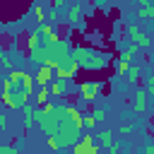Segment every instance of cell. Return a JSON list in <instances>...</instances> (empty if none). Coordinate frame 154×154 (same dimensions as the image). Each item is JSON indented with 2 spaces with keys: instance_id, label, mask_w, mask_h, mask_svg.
Returning a JSON list of instances; mask_svg holds the SVG:
<instances>
[{
  "instance_id": "9",
  "label": "cell",
  "mask_w": 154,
  "mask_h": 154,
  "mask_svg": "<svg viewBox=\"0 0 154 154\" xmlns=\"http://www.w3.org/2000/svg\"><path fill=\"white\" fill-rule=\"evenodd\" d=\"M70 89H72V82H70V79H60V77H55V79L51 82V87H48L51 96H58V99H65V96L70 94Z\"/></svg>"
},
{
  "instance_id": "21",
  "label": "cell",
  "mask_w": 154,
  "mask_h": 154,
  "mask_svg": "<svg viewBox=\"0 0 154 154\" xmlns=\"http://www.w3.org/2000/svg\"><path fill=\"white\" fill-rule=\"evenodd\" d=\"M31 12H34V17L38 19V24H43V22H46V10H43V7L38 5V2H36V5L31 7Z\"/></svg>"
},
{
  "instance_id": "27",
  "label": "cell",
  "mask_w": 154,
  "mask_h": 154,
  "mask_svg": "<svg viewBox=\"0 0 154 154\" xmlns=\"http://www.w3.org/2000/svg\"><path fill=\"white\" fill-rule=\"evenodd\" d=\"M5 128H7V113L0 111V130H5Z\"/></svg>"
},
{
  "instance_id": "8",
  "label": "cell",
  "mask_w": 154,
  "mask_h": 154,
  "mask_svg": "<svg viewBox=\"0 0 154 154\" xmlns=\"http://www.w3.org/2000/svg\"><path fill=\"white\" fill-rule=\"evenodd\" d=\"M99 152H101V147L91 135H82V140L72 147V154H99Z\"/></svg>"
},
{
  "instance_id": "16",
  "label": "cell",
  "mask_w": 154,
  "mask_h": 154,
  "mask_svg": "<svg viewBox=\"0 0 154 154\" xmlns=\"http://www.w3.org/2000/svg\"><path fill=\"white\" fill-rule=\"evenodd\" d=\"M140 79H142V65L132 63L130 70H128V75H125V82H128V84H137Z\"/></svg>"
},
{
  "instance_id": "14",
  "label": "cell",
  "mask_w": 154,
  "mask_h": 154,
  "mask_svg": "<svg viewBox=\"0 0 154 154\" xmlns=\"http://www.w3.org/2000/svg\"><path fill=\"white\" fill-rule=\"evenodd\" d=\"M113 135H116L113 130H101V132L96 135L99 147H101V149H113V147H118V142H116V137H113Z\"/></svg>"
},
{
  "instance_id": "19",
  "label": "cell",
  "mask_w": 154,
  "mask_h": 154,
  "mask_svg": "<svg viewBox=\"0 0 154 154\" xmlns=\"http://www.w3.org/2000/svg\"><path fill=\"white\" fill-rule=\"evenodd\" d=\"M48 99H51V91H48V87L38 89V94H36V106H46V103H48Z\"/></svg>"
},
{
  "instance_id": "11",
  "label": "cell",
  "mask_w": 154,
  "mask_h": 154,
  "mask_svg": "<svg viewBox=\"0 0 154 154\" xmlns=\"http://www.w3.org/2000/svg\"><path fill=\"white\" fill-rule=\"evenodd\" d=\"M55 79V72L51 70V67H38L36 70V75H34V82L38 84V89H43V87H51V82Z\"/></svg>"
},
{
  "instance_id": "24",
  "label": "cell",
  "mask_w": 154,
  "mask_h": 154,
  "mask_svg": "<svg viewBox=\"0 0 154 154\" xmlns=\"http://www.w3.org/2000/svg\"><path fill=\"white\" fill-rule=\"evenodd\" d=\"M94 125H96L94 116H91V113H84V128H94Z\"/></svg>"
},
{
  "instance_id": "12",
  "label": "cell",
  "mask_w": 154,
  "mask_h": 154,
  "mask_svg": "<svg viewBox=\"0 0 154 154\" xmlns=\"http://www.w3.org/2000/svg\"><path fill=\"white\" fill-rule=\"evenodd\" d=\"M34 123H36V103H29V106L22 108V128H24V132H29Z\"/></svg>"
},
{
  "instance_id": "26",
  "label": "cell",
  "mask_w": 154,
  "mask_h": 154,
  "mask_svg": "<svg viewBox=\"0 0 154 154\" xmlns=\"http://www.w3.org/2000/svg\"><path fill=\"white\" fill-rule=\"evenodd\" d=\"M144 89H147V94H149V96H154V75L147 79V87H144Z\"/></svg>"
},
{
  "instance_id": "4",
  "label": "cell",
  "mask_w": 154,
  "mask_h": 154,
  "mask_svg": "<svg viewBox=\"0 0 154 154\" xmlns=\"http://www.w3.org/2000/svg\"><path fill=\"white\" fill-rule=\"evenodd\" d=\"M84 130V125H77V123H70V120H65L63 125H60V130H58V135H55V142H58V147L60 149H65V147H75L79 140H77V135Z\"/></svg>"
},
{
  "instance_id": "10",
  "label": "cell",
  "mask_w": 154,
  "mask_h": 154,
  "mask_svg": "<svg viewBox=\"0 0 154 154\" xmlns=\"http://www.w3.org/2000/svg\"><path fill=\"white\" fill-rule=\"evenodd\" d=\"M128 36H130V43H132V46H137V48H149V36H147L140 26L132 24V26L128 29Z\"/></svg>"
},
{
  "instance_id": "20",
  "label": "cell",
  "mask_w": 154,
  "mask_h": 154,
  "mask_svg": "<svg viewBox=\"0 0 154 154\" xmlns=\"http://www.w3.org/2000/svg\"><path fill=\"white\" fill-rule=\"evenodd\" d=\"M91 116H94V120H96V123H103V120H106V116H108V111H106V108H101V106H99V108L94 106V108H91Z\"/></svg>"
},
{
  "instance_id": "7",
  "label": "cell",
  "mask_w": 154,
  "mask_h": 154,
  "mask_svg": "<svg viewBox=\"0 0 154 154\" xmlns=\"http://www.w3.org/2000/svg\"><path fill=\"white\" fill-rule=\"evenodd\" d=\"M0 101H2L10 111H22L24 106H29V103H31V99H29V96H22V94H10V91H2V94H0Z\"/></svg>"
},
{
  "instance_id": "5",
  "label": "cell",
  "mask_w": 154,
  "mask_h": 154,
  "mask_svg": "<svg viewBox=\"0 0 154 154\" xmlns=\"http://www.w3.org/2000/svg\"><path fill=\"white\" fill-rule=\"evenodd\" d=\"M77 91H79V99H82V101L91 103L96 96L103 94V82H99V79H82V82L77 84Z\"/></svg>"
},
{
  "instance_id": "17",
  "label": "cell",
  "mask_w": 154,
  "mask_h": 154,
  "mask_svg": "<svg viewBox=\"0 0 154 154\" xmlns=\"http://www.w3.org/2000/svg\"><path fill=\"white\" fill-rule=\"evenodd\" d=\"M137 55V46H132V43H128L123 51H120V58L118 60H128V63H132V58Z\"/></svg>"
},
{
  "instance_id": "30",
  "label": "cell",
  "mask_w": 154,
  "mask_h": 154,
  "mask_svg": "<svg viewBox=\"0 0 154 154\" xmlns=\"http://www.w3.org/2000/svg\"><path fill=\"white\" fill-rule=\"evenodd\" d=\"M108 154H120V147H113V149H108Z\"/></svg>"
},
{
  "instance_id": "23",
  "label": "cell",
  "mask_w": 154,
  "mask_h": 154,
  "mask_svg": "<svg viewBox=\"0 0 154 154\" xmlns=\"http://www.w3.org/2000/svg\"><path fill=\"white\" fill-rule=\"evenodd\" d=\"M130 65H132V63H128V60H118V75H123V77H125V75H128V70H130Z\"/></svg>"
},
{
  "instance_id": "13",
  "label": "cell",
  "mask_w": 154,
  "mask_h": 154,
  "mask_svg": "<svg viewBox=\"0 0 154 154\" xmlns=\"http://www.w3.org/2000/svg\"><path fill=\"white\" fill-rule=\"evenodd\" d=\"M137 19H144L147 24H154V5L149 0H140L137 2Z\"/></svg>"
},
{
  "instance_id": "15",
  "label": "cell",
  "mask_w": 154,
  "mask_h": 154,
  "mask_svg": "<svg viewBox=\"0 0 154 154\" xmlns=\"http://www.w3.org/2000/svg\"><path fill=\"white\" fill-rule=\"evenodd\" d=\"M67 19H70V24H82V19H84V7H82V5H70V7H67Z\"/></svg>"
},
{
  "instance_id": "2",
  "label": "cell",
  "mask_w": 154,
  "mask_h": 154,
  "mask_svg": "<svg viewBox=\"0 0 154 154\" xmlns=\"http://www.w3.org/2000/svg\"><path fill=\"white\" fill-rule=\"evenodd\" d=\"M72 58L77 63L79 70H87V72H99L103 67H108L111 63V55L103 53V51H96L91 46H75L72 48Z\"/></svg>"
},
{
  "instance_id": "28",
  "label": "cell",
  "mask_w": 154,
  "mask_h": 154,
  "mask_svg": "<svg viewBox=\"0 0 154 154\" xmlns=\"http://www.w3.org/2000/svg\"><path fill=\"white\" fill-rule=\"evenodd\" d=\"M46 144H48L51 149H60V147H58V142H55V137H48V140H46Z\"/></svg>"
},
{
  "instance_id": "22",
  "label": "cell",
  "mask_w": 154,
  "mask_h": 154,
  "mask_svg": "<svg viewBox=\"0 0 154 154\" xmlns=\"http://www.w3.org/2000/svg\"><path fill=\"white\" fill-rule=\"evenodd\" d=\"M135 130V123L132 120H125V123H120V128H118V135H130Z\"/></svg>"
},
{
  "instance_id": "31",
  "label": "cell",
  "mask_w": 154,
  "mask_h": 154,
  "mask_svg": "<svg viewBox=\"0 0 154 154\" xmlns=\"http://www.w3.org/2000/svg\"><path fill=\"white\" fill-rule=\"evenodd\" d=\"M140 154H144V152H142V149H140Z\"/></svg>"
},
{
  "instance_id": "29",
  "label": "cell",
  "mask_w": 154,
  "mask_h": 154,
  "mask_svg": "<svg viewBox=\"0 0 154 154\" xmlns=\"http://www.w3.org/2000/svg\"><path fill=\"white\" fill-rule=\"evenodd\" d=\"M142 152H144V154H154V142L144 144V147H142Z\"/></svg>"
},
{
  "instance_id": "1",
  "label": "cell",
  "mask_w": 154,
  "mask_h": 154,
  "mask_svg": "<svg viewBox=\"0 0 154 154\" xmlns=\"http://www.w3.org/2000/svg\"><path fill=\"white\" fill-rule=\"evenodd\" d=\"M72 43L70 38H63L58 43H43L41 48H36L34 53H29V60L36 65V67H51L53 72L58 67H63L65 63L72 60Z\"/></svg>"
},
{
  "instance_id": "25",
  "label": "cell",
  "mask_w": 154,
  "mask_h": 154,
  "mask_svg": "<svg viewBox=\"0 0 154 154\" xmlns=\"http://www.w3.org/2000/svg\"><path fill=\"white\" fill-rule=\"evenodd\" d=\"M65 7H67V5H65L63 0H53V2H51V10H55V12H58V10H65Z\"/></svg>"
},
{
  "instance_id": "6",
  "label": "cell",
  "mask_w": 154,
  "mask_h": 154,
  "mask_svg": "<svg viewBox=\"0 0 154 154\" xmlns=\"http://www.w3.org/2000/svg\"><path fill=\"white\" fill-rule=\"evenodd\" d=\"M130 108H132L135 116H144L147 113V108H149V94H147L144 87H137L135 89V99L130 101Z\"/></svg>"
},
{
  "instance_id": "3",
  "label": "cell",
  "mask_w": 154,
  "mask_h": 154,
  "mask_svg": "<svg viewBox=\"0 0 154 154\" xmlns=\"http://www.w3.org/2000/svg\"><path fill=\"white\" fill-rule=\"evenodd\" d=\"M34 75H29L26 70H14L10 72L7 77H2V91H10V94H22V96H29L31 99V91H34Z\"/></svg>"
},
{
  "instance_id": "18",
  "label": "cell",
  "mask_w": 154,
  "mask_h": 154,
  "mask_svg": "<svg viewBox=\"0 0 154 154\" xmlns=\"http://www.w3.org/2000/svg\"><path fill=\"white\" fill-rule=\"evenodd\" d=\"M17 144H19L17 140H12L7 144H0V154H19V147Z\"/></svg>"
}]
</instances>
